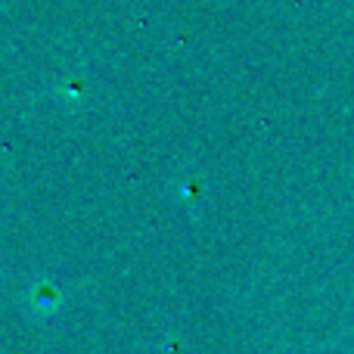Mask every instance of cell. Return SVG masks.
Masks as SVG:
<instances>
[{
  "mask_svg": "<svg viewBox=\"0 0 354 354\" xmlns=\"http://www.w3.org/2000/svg\"><path fill=\"white\" fill-rule=\"evenodd\" d=\"M345 345H351V348H354V339H345Z\"/></svg>",
  "mask_w": 354,
  "mask_h": 354,
  "instance_id": "cell-1",
  "label": "cell"
}]
</instances>
